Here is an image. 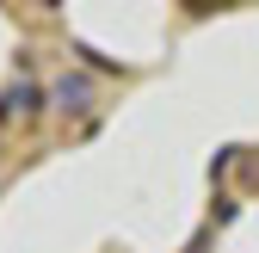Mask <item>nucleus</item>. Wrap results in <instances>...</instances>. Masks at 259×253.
Returning <instances> with one entry per match:
<instances>
[{
    "label": "nucleus",
    "mask_w": 259,
    "mask_h": 253,
    "mask_svg": "<svg viewBox=\"0 0 259 253\" xmlns=\"http://www.w3.org/2000/svg\"><path fill=\"white\" fill-rule=\"evenodd\" d=\"M19 111H37V93H31V87H13V93H0V117H19Z\"/></svg>",
    "instance_id": "f03ea898"
},
{
    "label": "nucleus",
    "mask_w": 259,
    "mask_h": 253,
    "mask_svg": "<svg viewBox=\"0 0 259 253\" xmlns=\"http://www.w3.org/2000/svg\"><path fill=\"white\" fill-rule=\"evenodd\" d=\"M56 105L62 111H87V80H68V74H62L56 80Z\"/></svg>",
    "instance_id": "f257e3e1"
}]
</instances>
